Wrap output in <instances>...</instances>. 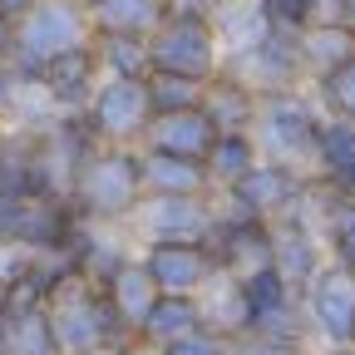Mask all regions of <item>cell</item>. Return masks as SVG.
Here are the masks:
<instances>
[{
  "instance_id": "33",
  "label": "cell",
  "mask_w": 355,
  "mask_h": 355,
  "mask_svg": "<svg viewBox=\"0 0 355 355\" xmlns=\"http://www.w3.org/2000/svg\"><path fill=\"white\" fill-rule=\"evenodd\" d=\"M350 336H355V331H350Z\"/></svg>"
},
{
  "instance_id": "9",
  "label": "cell",
  "mask_w": 355,
  "mask_h": 355,
  "mask_svg": "<svg viewBox=\"0 0 355 355\" xmlns=\"http://www.w3.org/2000/svg\"><path fill=\"white\" fill-rule=\"evenodd\" d=\"M139 178H144V198H202L207 193L202 163L168 158V153H144L139 148Z\"/></svg>"
},
{
  "instance_id": "11",
  "label": "cell",
  "mask_w": 355,
  "mask_h": 355,
  "mask_svg": "<svg viewBox=\"0 0 355 355\" xmlns=\"http://www.w3.org/2000/svg\"><path fill=\"white\" fill-rule=\"evenodd\" d=\"M188 331H202L198 301H193V296H163V291H158V301L148 306V316H144V326H139V340L158 350V345L188 336Z\"/></svg>"
},
{
  "instance_id": "20",
  "label": "cell",
  "mask_w": 355,
  "mask_h": 355,
  "mask_svg": "<svg viewBox=\"0 0 355 355\" xmlns=\"http://www.w3.org/2000/svg\"><path fill=\"white\" fill-rule=\"evenodd\" d=\"M321 153H326V163H331L340 178H350V173H355V128H350V123L326 128V133H321Z\"/></svg>"
},
{
  "instance_id": "22",
  "label": "cell",
  "mask_w": 355,
  "mask_h": 355,
  "mask_svg": "<svg viewBox=\"0 0 355 355\" xmlns=\"http://www.w3.org/2000/svg\"><path fill=\"white\" fill-rule=\"evenodd\" d=\"M158 355H227V345H222V340L202 326V331H188V336H178V340L158 345Z\"/></svg>"
},
{
  "instance_id": "13",
  "label": "cell",
  "mask_w": 355,
  "mask_h": 355,
  "mask_svg": "<svg viewBox=\"0 0 355 355\" xmlns=\"http://www.w3.org/2000/svg\"><path fill=\"white\" fill-rule=\"evenodd\" d=\"M0 336H6V355H60L55 331H50V311H6Z\"/></svg>"
},
{
  "instance_id": "15",
  "label": "cell",
  "mask_w": 355,
  "mask_h": 355,
  "mask_svg": "<svg viewBox=\"0 0 355 355\" xmlns=\"http://www.w3.org/2000/svg\"><path fill=\"white\" fill-rule=\"evenodd\" d=\"M316 316L336 336L355 331V277L350 272H331V277L316 282Z\"/></svg>"
},
{
  "instance_id": "10",
  "label": "cell",
  "mask_w": 355,
  "mask_h": 355,
  "mask_svg": "<svg viewBox=\"0 0 355 355\" xmlns=\"http://www.w3.org/2000/svg\"><path fill=\"white\" fill-rule=\"evenodd\" d=\"M227 193H232V202H237L242 217H261V212H272V207L291 202V173L277 168V163H257L252 173L237 178Z\"/></svg>"
},
{
  "instance_id": "14",
  "label": "cell",
  "mask_w": 355,
  "mask_h": 355,
  "mask_svg": "<svg viewBox=\"0 0 355 355\" xmlns=\"http://www.w3.org/2000/svg\"><path fill=\"white\" fill-rule=\"evenodd\" d=\"M198 109L212 119L217 133H242V123L252 114V94H247L242 84H232V79H217V84H202Z\"/></svg>"
},
{
  "instance_id": "5",
  "label": "cell",
  "mask_w": 355,
  "mask_h": 355,
  "mask_svg": "<svg viewBox=\"0 0 355 355\" xmlns=\"http://www.w3.org/2000/svg\"><path fill=\"white\" fill-rule=\"evenodd\" d=\"M133 212H139L144 232H148V247L153 242H207L212 222H217L202 198H144Z\"/></svg>"
},
{
  "instance_id": "29",
  "label": "cell",
  "mask_w": 355,
  "mask_h": 355,
  "mask_svg": "<svg viewBox=\"0 0 355 355\" xmlns=\"http://www.w3.org/2000/svg\"><path fill=\"white\" fill-rule=\"evenodd\" d=\"M345 6H350V20H355V0H345Z\"/></svg>"
},
{
  "instance_id": "3",
  "label": "cell",
  "mask_w": 355,
  "mask_h": 355,
  "mask_svg": "<svg viewBox=\"0 0 355 355\" xmlns=\"http://www.w3.org/2000/svg\"><path fill=\"white\" fill-rule=\"evenodd\" d=\"M84 123H89L94 139H109V144L144 139L148 123H153L144 79H109V84H99L94 99H89V109H84Z\"/></svg>"
},
{
  "instance_id": "25",
  "label": "cell",
  "mask_w": 355,
  "mask_h": 355,
  "mask_svg": "<svg viewBox=\"0 0 355 355\" xmlns=\"http://www.w3.org/2000/svg\"><path fill=\"white\" fill-rule=\"evenodd\" d=\"M237 355H291V345H282V340H257V345H242Z\"/></svg>"
},
{
  "instance_id": "21",
  "label": "cell",
  "mask_w": 355,
  "mask_h": 355,
  "mask_svg": "<svg viewBox=\"0 0 355 355\" xmlns=\"http://www.w3.org/2000/svg\"><path fill=\"white\" fill-rule=\"evenodd\" d=\"M326 94H331V104H336V109L355 114V55H350V60H340V64L326 74Z\"/></svg>"
},
{
  "instance_id": "31",
  "label": "cell",
  "mask_w": 355,
  "mask_h": 355,
  "mask_svg": "<svg viewBox=\"0 0 355 355\" xmlns=\"http://www.w3.org/2000/svg\"><path fill=\"white\" fill-rule=\"evenodd\" d=\"M94 355H114V350H94Z\"/></svg>"
},
{
  "instance_id": "26",
  "label": "cell",
  "mask_w": 355,
  "mask_h": 355,
  "mask_svg": "<svg viewBox=\"0 0 355 355\" xmlns=\"http://www.w3.org/2000/svg\"><path fill=\"white\" fill-rule=\"evenodd\" d=\"M30 6H35V0H0V20H20V15H30Z\"/></svg>"
},
{
  "instance_id": "24",
  "label": "cell",
  "mask_w": 355,
  "mask_h": 355,
  "mask_svg": "<svg viewBox=\"0 0 355 355\" xmlns=\"http://www.w3.org/2000/svg\"><path fill=\"white\" fill-rule=\"evenodd\" d=\"M266 10H272L277 20H306V10H311V0H266Z\"/></svg>"
},
{
  "instance_id": "4",
  "label": "cell",
  "mask_w": 355,
  "mask_h": 355,
  "mask_svg": "<svg viewBox=\"0 0 355 355\" xmlns=\"http://www.w3.org/2000/svg\"><path fill=\"white\" fill-rule=\"evenodd\" d=\"M139 261L163 296H193L212 277V252L202 242H153Z\"/></svg>"
},
{
  "instance_id": "18",
  "label": "cell",
  "mask_w": 355,
  "mask_h": 355,
  "mask_svg": "<svg viewBox=\"0 0 355 355\" xmlns=\"http://www.w3.org/2000/svg\"><path fill=\"white\" fill-rule=\"evenodd\" d=\"M144 89H148V109H153V119H158V114L198 109V99H202V84H198V79H178V74H148Z\"/></svg>"
},
{
  "instance_id": "7",
  "label": "cell",
  "mask_w": 355,
  "mask_h": 355,
  "mask_svg": "<svg viewBox=\"0 0 355 355\" xmlns=\"http://www.w3.org/2000/svg\"><path fill=\"white\" fill-rule=\"evenodd\" d=\"M94 69H99V60H94V50H64V55H55V60H44L40 64V74H35V84L44 89V99L50 104H60V109H79V104H89L94 99Z\"/></svg>"
},
{
  "instance_id": "8",
  "label": "cell",
  "mask_w": 355,
  "mask_h": 355,
  "mask_svg": "<svg viewBox=\"0 0 355 355\" xmlns=\"http://www.w3.org/2000/svg\"><path fill=\"white\" fill-rule=\"evenodd\" d=\"M99 291H104V301L114 306V316L133 331V340H139V326H144V316H148V306L158 301V286H153V277L144 272V261H128V257H123Z\"/></svg>"
},
{
  "instance_id": "30",
  "label": "cell",
  "mask_w": 355,
  "mask_h": 355,
  "mask_svg": "<svg viewBox=\"0 0 355 355\" xmlns=\"http://www.w3.org/2000/svg\"><path fill=\"white\" fill-rule=\"evenodd\" d=\"M0 355H6V336H0Z\"/></svg>"
},
{
  "instance_id": "19",
  "label": "cell",
  "mask_w": 355,
  "mask_h": 355,
  "mask_svg": "<svg viewBox=\"0 0 355 355\" xmlns=\"http://www.w3.org/2000/svg\"><path fill=\"white\" fill-rule=\"evenodd\" d=\"M266 133H272L277 148H291V153H301V148L316 144V128H311V119L296 104H277L272 114H266Z\"/></svg>"
},
{
  "instance_id": "27",
  "label": "cell",
  "mask_w": 355,
  "mask_h": 355,
  "mask_svg": "<svg viewBox=\"0 0 355 355\" xmlns=\"http://www.w3.org/2000/svg\"><path fill=\"white\" fill-rule=\"evenodd\" d=\"M10 89H15V79H10V69H6V64H0V109L10 104Z\"/></svg>"
},
{
  "instance_id": "17",
  "label": "cell",
  "mask_w": 355,
  "mask_h": 355,
  "mask_svg": "<svg viewBox=\"0 0 355 355\" xmlns=\"http://www.w3.org/2000/svg\"><path fill=\"white\" fill-rule=\"evenodd\" d=\"M109 64V79H148V40L139 35H104V55H94Z\"/></svg>"
},
{
  "instance_id": "12",
  "label": "cell",
  "mask_w": 355,
  "mask_h": 355,
  "mask_svg": "<svg viewBox=\"0 0 355 355\" xmlns=\"http://www.w3.org/2000/svg\"><path fill=\"white\" fill-rule=\"evenodd\" d=\"M94 20L104 35H139L148 40L163 25V0H94Z\"/></svg>"
},
{
  "instance_id": "23",
  "label": "cell",
  "mask_w": 355,
  "mask_h": 355,
  "mask_svg": "<svg viewBox=\"0 0 355 355\" xmlns=\"http://www.w3.org/2000/svg\"><path fill=\"white\" fill-rule=\"evenodd\" d=\"M336 242H340V257L355 261V207H340L336 212Z\"/></svg>"
},
{
  "instance_id": "16",
  "label": "cell",
  "mask_w": 355,
  "mask_h": 355,
  "mask_svg": "<svg viewBox=\"0 0 355 355\" xmlns=\"http://www.w3.org/2000/svg\"><path fill=\"white\" fill-rule=\"evenodd\" d=\"M257 168V153H252V139L247 133H217V144L207 148V158H202V173L212 178V183H237L242 173H252Z\"/></svg>"
},
{
  "instance_id": "28",
  "label": "cell",
  "mask_w": 355,
  "mask_h": 355,
  "mask_svg": "<svg viewBox=\"0 0 355 355\" xmlns=\"http://www.w3.org/2000/svg\"><path fill=\"white\" fill-rule=\"evenodd\" d=\"M345 183H350V193H355V173H350V178H345Z\"/></svg>"
},
{
  "instance_id": "6",
  "label": "cell",
  "mask_w": 355,
  "mask_h": 355,
  "mask_svg": "<svg viewBox=\"0 0 355 355\" xmlns=\"http://www.w3.org/2000/svg\"><path fill=\"white\" fill-rule=\"evenodd\" d=\"M212 144H217V128L202 109L158 114L144 133V153H168V158H188V163H202Z\"/></svg>"
},
{
  "instance_id": "1",
  "label": "cell",
  "mask_w": 355,
  "mask_h": 355,
  "mask_svg": "<svg viewBox=\"0 0 355 355\" xmlns=\"http://www.w3.org/2000/svg\"><path fill=\"white\" fill-rule=\"evenodd\" d=\"M139 202H144V178H139V153L133 148H94L74 173V188H69L74 217L119 222Z\"/></svg>"
},
{
  "instance_id": "32",
  "label": "cell",
  "mask_w": 355,
  "mask_h": 355,
  "mask_svg": "<svg viewBox=\"0 0 355 355\" xmlns=\"http://www.w3.org/2000/svg\"><path fill=\"white\" fill-rule=\"evenodd\" d=\"M89 6H94V0H89Z\"/></svg>"
},
{
  "instance_id": "2",
  "label": "cell",
  "mask_w": 355,
  "mask_h": 355,
  "mask_svg": "<svg viewBox=\"0 0 355 355\" xmlns=\"http://www.w3.org/2000/svg\"><path fill=\"white\" fill-rule=\"evenodd\" d=\"M217 69V40L207 20H163L148 35V74H178L207 84Z\"/></svg>"
}]
</instances>
